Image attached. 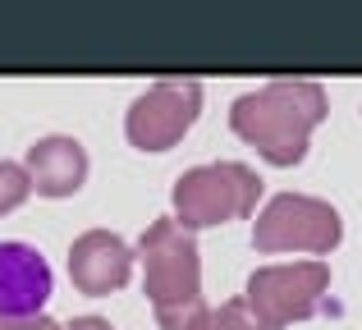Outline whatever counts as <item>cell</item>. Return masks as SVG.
<instances>
[{
  "instance_id": "4fadbf2b",
  "label": "cell",
  "mask_w": 362,
  "mask_h": 330,
  "mask_svg": "<svg viewBox=\"0 0 362 330\" xmlns=\"http://www.w3.org/2000/svg\"><path fill=\"white\" fill-rule=\"evenodd\" d=\"M64 330H115V326H110L106 317H74V322L64 326Z\"/></svg>"
},
{
  "instance_id": "ba28073f",
  "label": "cell",
  "mask_w": 362,
  "mask_h": 330,
  "mask_svg": "<svg viewBox=\"0 0 362 330\" xmlns=\"http://www.w3.org/2000/svg\"><path fill=\"white\" fill-rule=\"evenodd\" d=\"M55 289L51 261L33 243H0V317H33Z\"/></svg>"
},
{
  "instance_id": "6da1fadb",
  "label": "cell",
  "mask_w": 362,
  "mask_h": 330,
  "mask_svg": "<svg viewBox=\"0 0 362 330\" xmlns=\"http://www.w3.org/2000/svg\"><path fill=\"white\" fill-rule=\"evenodd\" d=\"M326 115L330 97L317 78H271L230 101V134L262 152V161L298 165Z\"/></svg>"
},
{
  "instance_id": "7a4b0ae2",
  "label": "cell",
  "mask_w": 362,
  "mask_h": 330,
  "mask_svg": "<svg viewBox=\"0 0 362 330\" xmlns=\"http://www.w3.org/2000/svg\"><path fill=\"white\" fill-rule=\"evenodd\" d=\"M175 220L184 230H216V225L243 220L262 202V175L243 161H211L193 165L175 179Z\"/></svg>"
},
{
  "instance_id": "9c48e42d",
  "label": "cell",
  "mask_w": 362,
  "mask_h": 330,
  "mask_svg": "<svg viewBox=\"0 0 362 330\" xmlns=\"http://www.w3.org/2000/svg\"><path fill=\"white\" fill-rule=\"evenodd\" d=\"M23 165H28V179H33V193H42V197H74L88 184V152L69 134L37 138L28 147Z\"/></svg>"
},
{
  "instance_id": "5b68a950",
  "label": "cell",
  "mask_w": 362,
  "mask_h": 330,
  "mask_svg": "<svg viewBox=\"0 0 362 330\" xmlns=\"http://www.w3.org/2000/svg\"><path fill=\"white\" fill-rule=\"evenodd\" d=\"M138 266H142V294L151 307H184L202 298V252H197L193 230L160 216L138 239Z\"/></svg>"
},
{
  "instance_id": "52a82bcc",
  "label": "cell",
  "mask_w": 362,
  "mask_h": 330,
  "mask_svg": "<svg viewBox=\"0 0 362 330\" xmlns=\"http://www.w3.org/2000/svg\"><path fill=\"white\" fill-rule=\"evenodd\" d=\"M133 266H138V252L115 230H83L69 248V280L88 298L119 294L133 280Z\"/></svg>"
},
{
  "instance_id": "3957f363",
  "label": "cell",
  "mask_w": 362,
  "mask_h": 330,
  "mask_svg": "<svg viewBox=\"0 0 362 330\" xmlns=\"http://www.w3.org/2000/svg\"><path fill=\"white\" fill-rule=\"evenodd\" d=\"M339 243H344V216L312 193H275L252 220V248L266 257H280V252L330 257Z\"/></svg>"
},
{
  "instance_id": "8992f818",
  "label": "cell",
  "mask_w": 362,
  "mask_h": 330,
  "mask_svg": "<svg viewBox=\"0 0 362 330\" xmlns=\"http://www.w3.org/2000/svg\"><path fill=\"white\" fill-rule=\"evenodd\" d=\"M206 88L197 78H156L124 115V138L138 152H170L202 115Z\"/></svg>"
},
{
  "instance_id": "30bf717a",
  "label": "cell",
  "mask_w": 362,
  "mask_h": 330,
  "mask_svg": "<svg viewBox=\"0 0 362 330\" xmlns=\"http://www.w3.org/2000/svg\"><path fill=\"white\" fill-rule=\"evenodd\" d=\"M160 330H257L252 312L243 298H225V303H184V307H156Z\"/></svg>"
},
{
  "instance_id": "7c38bea8",
  "label": "cell",
  "mask_w": 362,
  "mask_h": 330,
  "mask_svg": "<svg viewBox=\"0 0 362 330\" xmlns=\"http://www.w3.org/2000/svg\"><path fill=\"white\" fill-rule=\"evenodd\" d=\"M0 330H64V326L46 312H33V317H0Z\"/></svg>"
},
{
  "instance_id": "277c9868",
  "label": "cell",
  "mask_w": 362,
  "mask_h": 330,
  "mask_svg": "<svg viewBox=\"0 0 362 330\" xmlns=\"http://www.w3.org/2000/svg\"><path fill=\"white\" fill-rule=\"evenodd\" d=\"M330 294V266L321 257H298V261H271L247 276L243 303L252 312L257 330H289L308 317Z\"/></svg>"
},
{
  "instance_id": "8fae6325",
  "label": "cell",
  "mask_w": 362,
  "mask_h": 330,
  "mask_svg": "<svg viewBox=\"0 0 362 330\" xmlns=\"http://www.w3.org/2000/svg\"><path fill=\"white\" fill-rule=\"evenodd\" d=\"M28 193H33V179H28V165H18V161H5V156H0V216L18 211V206L28 202Z\"/></svg>"
}]
</instances>
